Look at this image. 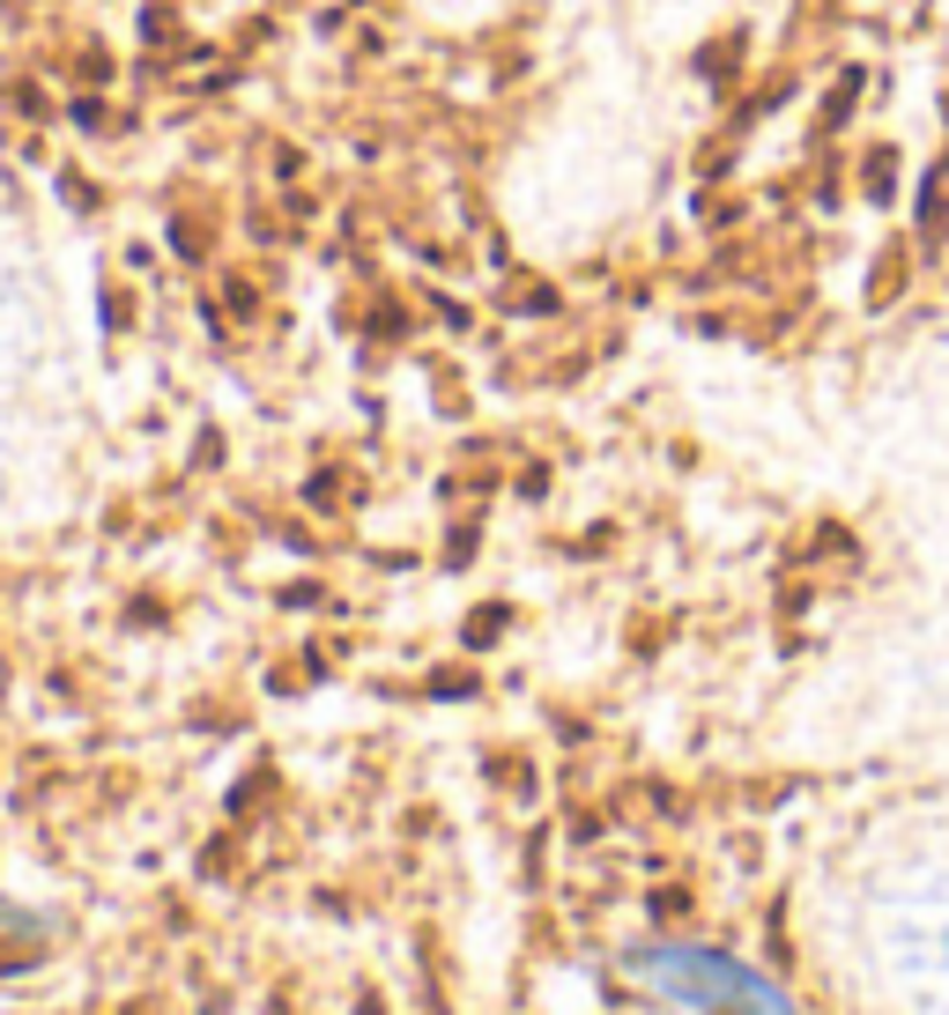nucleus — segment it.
I'll list each match as a JSON object with an SVG mask.
<instances>
[{"label":"nucleus","instance_id":"nucleus-1","mask_svg":"<svg viewBox=\"0 0 949 1015\" xmlns=\"http://www.w3.org/2000/svg\"><path fill=\"white\" fill-rule=\"evenodd\" d=\"M630 979H646L653 993H668L682 1008H712V1015H801L772 979H757L750 964H734L720 949H638Z\"/></svg>","mask_w":949,"mask_h":1015}]
</instances>
